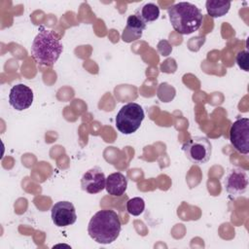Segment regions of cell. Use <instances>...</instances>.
Instances as JSON below:
<instances>
[{
    "mask_svg": "<svg viewBox=\"0 0 249 249\" xmlns=\"http://www.w3.org/2000/svg\"><path fill=\"white\" fill-rule=\"evenodd\" d=\"M236 63L239 66V68H241L244 71H248L249 70V66H248V52L247 51H241L236 54L235 57Z\"/></svg>",
    "mask_w": 249,
    "mask_h": 249,
    "instance_id": "16",
    "label": "cell"
},
{
    "mask_svg": "<svg viewBox=\"0 0 249 249\" xmlns=\"http://www.w3.org/2000/svg\"><path fill=\"white\" fill-rule=\"evenodd\" d=\"M144 23H150L159 18L160 8L155 3H146L140 6L134 14Z\"/></svg>",
    "mask_w": 249,
    "mask_h": 249,
    "instance_id": "13",
    "label": "cell"
},
{
    "mask_svg": "<svg viewBox=\"0 0 249 249\" xmlns=\"http://www.w3.org/2000/svg\"><path fill=\"white\" fill-rule=\"evenodd\" d=\"M122 230L119 215L111 209L97 211L89 220V235L97 243L110 244L114 242Z\"/></svg>",
    "mask_w": 249,
    "mask_h": 249,
    "instance_id": "1",
    "label": "cell"
},
{
    "mask_svg": "<svg viewBox=\"0 0 249 249\" xmlns=\"http://www.w3.org/2000/svg\"><path fill=\"white\" fill-rule=\"evenodd\" d=\"M248 181V174L245 169L240 167H233L228 171L223 183L228 195L234 198L246 193Z\"/></svg>",
    "mask_w": 249,
    "mask_h": 249,
    "instance_id": "7",
    "label": "cell"
},
{
    "mask_svg": "<svg viewBox=\"0 0 249 249\" xmlns=\"http://www.w3.org/2000/svg\"><path fill=\"white\" fill-rule=\"evenodd\" d=\"M205 8L207 14L211 18H220L225 16L230 11L231 2L220 0H207L205 3Z\"/></svg>",
    "mask_w": 249,
    "mask_h": 249,
    "instance_id": "14",
    "label": "cell"
},
{
    "mask_svg": "<svg viewBox=\"0 0 249 249\" xmlns=\"http://www.w3.org/2000/svg\"><path fill=\"white\" fill-rule=\"evenodd\" d=\"M127 188V179L121 172L111 173L106 178L105 189L107 193L112 196H123Z\"/></svg>",
    "mask_w": 249,
    "mask_h": 249,
    "instance_id": "12",
    "label": "cell"
},
{
    "mask_svg": "<svg viewBox=\"0 0 249 249\" xmlns=\"http://www.w3.org/2000/svg\"><path fill=\"white\" fill-rule=\"evenodd\" d=\"M145 114L143 108L135 103L124 104L116 116V127L123 134H132L141 125Z\"/></svg>",
    "mask_w": 249,
    "mask_h": 249,
    "instance_id": "4",
    "label": "cell"
},
{
    "mask_svg": "<svg viewBox=\"0 0 249 249\" xmlns=\"http://www.w3.org/2000/svg\"><path fill=\"white\" fill-rule=\"evenodd\" d=\"M51 216L56 227H68L77 220L75 206L70 201H58L52 206Z\"/></svg>",
    "mask_w": 249,
    "mask_h": 249,
    "instance_id": "8",
    "label": "cell"
},
{
    "mask_svg": "<svg viewBox=\"0 0 249 249\" xmlns=\"http://www.w3.org/2000/svg\"><path fill=\"white\" fill-rule=\"evenodd\" d=\"M33 102L32 89L23 84L12 87L9 93V103L17 111H23L31 106Z\"/></svg>",
    "mask_w": 249,
    "mask_h": 249,
    "instance_id": "10",
    "label": "cell"
},
{
    "mask_svg": "<svg viewBox=\"0 0 249 249\" xmlns=\"http://www.w3.org/2000/svg\"><path fill=\"white\" fill-rule=\"evenodd\" d=\"M63 50L60 39L44 26L39 27V32L31 45V56L38 65L53 66L59 58Z\"/></svg>",
    "mask_w": 249,
    "mask_h": 249,
    "instance_id": "2",
    "label": "cell"
},
{
    "mask_svg": "<svg viewBox=\"0 0 249 249\" xmlns=\"http://www.w3.org/2000/svg\"><path fill=\"white\" fill-rule=\"evenodd\" d=\"M106 177L102 169L98 166L86 171L81 178L82 190L89 194H97L105 189Z\"/></svg>",
    "mask_w": 249,
    "mask_h": 249,
    "instance_id": "9",
    "label": "cell"
},
{
    "mask_svg": "<svg viewBox=\"0 0 249 249\" xmlns=\"http://www.w3.org/2000/svg\"><path fill=\"white\" fill-rule=\"evenodd\" d=\"M145 209V201L142 197L135 196L127 200L126 211L132 216H139Z\"/></svg>",
    "mask_w": 249,
    "mask_h": 249,
    "instance_id": "15",
    "label": "cell"
},
{
    "mask_svg": "<svg viewBox=\"0 0 249 249\" xmlns=\"http://www.w3.org/2000/svg\"><path fill=\"white\" fill-rule=\"evenodd\" d=\"M187 159L196 164L206 163L212 154V144L204 136L191 137L182 145Z\"/></svg>",
    "mask_w": 249,
    "mask_h": 249,
    "instance_id": "5",
    "label": "cell"
},
{
    "mask_svg": "<svg viewBox=\"0 0 249 249\" xmlns=\"http://www.w3.org/2000/svg\"><path fill=\"white\" fill-rule=\"evenodd\" d=\"M230 142L233 149L240 154L249 153V119H237L230 129Z\"/></svg>",
    "mask_w": 249,
    "mask_h": 249,
    "instance_id": "6",
    "label": "cell"
},
{
    "mask_svg": "<svg viewBox=\"0 0 249 249\" xmlns=\"http://www.w3.org/2000/svg\"><path fill=\"white\" fill-rule=\"evenodd\" d=\"M146 28V23H144L135 15H130L127 18L125 27L122 34V40L125 43H131L141 38L143 31Z\"/></svg>",
    "mask_w": 249,
    "mask_h": 249,
    "instance_id": "11",
    "label": "cell"
},
{
    "mask_svg": "<svg viewBox=\"0 0 249 249\" xmlns=\"http://www.w3.org/2000/svg\"><path fill=\"white\" fill-rule=\"evenodd\" d=\"M170 23L175 31L187 35L196 31L203 19L199 8L189 2H179L167 10Z\"/></svg>",
    "mask_w": 249,
    "mask_h": 249,
    "instance_id": "3",
    "label": "cell"
}]
</instances>
